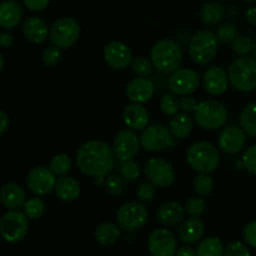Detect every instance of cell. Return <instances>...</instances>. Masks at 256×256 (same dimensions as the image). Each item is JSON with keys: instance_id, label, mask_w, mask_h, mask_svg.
Returning <instances> with one entry per match:
<instances>
[{"instance_id": "6da1fadb", "label": "cell", "mask_w": 256, "mask_h": 256, "mask_svg": "<svg viewBox=\"0 0 256 256\" xmlns=\"http://www.w3.org/2000/svg\"><path fill=\"white\" fill-rule=\"evenodd\" d=\"M76 164L80 172L92 178H104L112 170L115 155L112 148L102 140H90L79 146Z\"/></svg>"}, {"instance_id": "7a4b0ae2", "label": "cell", "mask_w": 256, "mask_h": 256, "mask_svg": "<svg viewBox=\"0 0 256 256\" xmlns=\"http://www.w3.org/2000/svg\"><path fill=\"white\" fill-rule=\"evenodd\" d=\"M182 50L174 40L164 39L152 46L150 60L156 70L164 74H172L180 68L182 62Z\"/></svg>"}, {"instance_id": "3957f363", "label": "cell", "mask_w": 256, "mask_h": 256, "mask_svg": "<svg viewBox=\"0 0 256 256\" xmlns=\"http://www.w3.org/2000/svg\"><path fill=\"white\" fill-rule=\"evenodd\" d=\"M186 162L200 174H210L220 165L219 150L210 142H195L188 149Z\"/></svg>"}, {"instance_id": "277c9868", "label": "cell", "mask_w": 256, "mask_h": 256, "mask_svg": "<svg viewBox=\"0 0 256 256\" xmlns=\"http://www.w3.org/2000/svg\"><path fill=\"white\" fill-rule=\"evenodd\" d=\"M229 82L236 90L249 92L256 89V59L238 58L229 68Z\"/></svg>"}, {"instance_id": "5b68a950", "label": "cell", "mask_w": 256, "mask_h": 256, "mask_svg": "<svg viewBox=\"0 0 256 256\" xmlns=\"http://www.w3.org/2000/svg\"><path fill=\"white\" fill-rule=\"evenodd\" d=\"M218 40L215 32L200 30L195 32L189 42L190 58L199 65H206L214 60L218 52Z\"/></svg>"}, {"instance_id": "8992f818", "label": "cell", "mask_w": 256, "mask_h": 256, "mask_svg": "<svg viewBox=\"0 0 256 256\" xmlns=\"http://www.w3.org/2000/svg\"><path fill=\"white\" fill-rule=\"evenodd\" d=\"M194 119L205 130H216L224 126L228 120L226 108L216 100H205L198 104Z\"/></svg>"}, {"instance_id": "52a82bcc", "label": "cell", "mask_w": 256, "mask_h": 256, "mask_svg": "<svg viewBox=\"0 0 256 256\" xmlns=\"http://www.w3.org/2000/svg\"><path fill=\"white\" fill-rule=\"evenodd\" d=\"M29 218L19 210H9L0 219V235L10 244L19 242L26 236Z\"/></svg>"}, {"instance_id": "ba28073f", "label": "cell", "mask_w": 256, "mask_h": 256, "mask_svg": "<svg viewBox=\"0 0 256 256\" xmlns=\"http://www.w3.org/2000/svg\"><path fill=\"white\" fill-rule=\"evenodd\" d=\"M140 145L149 152H162L175 146V138L165 125L152 124L142 130L140 135Z\"/></svg>"}, {"instance_id": "9c48e42d", "label": "cell", "mask_w": 256, "mask_h": 256, "mask_svg": "<svg viewBox=\"0 0 256 256\" xmlns=\"http://www.w3.org/2000/svg\"><path fill=\"white\" fill-rule=\"evenodd\" d=\"M80 25L75 19L69 16L56 20L50 28L49 39L52 45L59 49H69L79 40Z\"/></svg>"}, {"instance_id": "30bf717a", "label": "cell", "mask_w": 256, "mask_h": 256, "mask_svg": "<svg viewBox=\"0 0 256 256\" xmlns=\"http://www.w3.org/2000/svg\"><path fill=\"white\" fill-rule=\"evenodd\" d=\"M149 212L146 206L139 202H129L119 208L116 212L118 225L125 232H136L146 224Z\"/></svg>"}, {"instance_id": "8fae6325", "label": "cell", "mask_w": 256, "mask_h": 256, "mask_svg": "<svg viewBox=\"0 0 256 256\" xmlns=\"http://www.w3.org/2000/svg\"><path fill=\"white\" fill-rule=\"evenodd\" d=\"M144 172L149 182L155 188L165 189L172 185L176 178V172L172 165L162 158H152L144 166Z\"/></svg>"}, {"instance_id": "7c38bea8", "label": "cell", "mask_w": 256, "mask_h": 256, "mask_svg": "<svg viewBox=\"0 0 256 256\" xmlns=\"http://www.w3.org/2000/svg\"><path fill=\"white\" fill-rule=\"evenodd\" d=\"M148 249L152 256H175L178 250L176 238L166 229H155L149 235Z\"/></svg>"}, {"instance_id": "4fadbf2b", "label": "cell", "mask_w": 256, "mask_h": 256, "mask_svg": "<svg viewBox=\"0 0 256 256\" xmlns=\"http://www.w3.org/2000/svg\"><path fill=\"white\" fill-rule=\"evenodd\" d=\"M169 89L176 95H189L199 88L200 76L195 70L182 68L172 72L169 78Z\"/></svg>"}, {"instance_id": "5bb4252c", "label": "cell", "mask_w": 256, "mask_h": 256, "mask_svg": "<svg viewBox=\"0 0 256 256\" xmlns=\"http://www.w3.org/2000/svg\"><path fill=\"white\" fill-rule=\"evenodd\" d=\"M55 176L56 175L49 168H34L28 174L26 185L32 194L42 196V195H48L52 190L55 189V184H56Z\"/></svg>"}, {"instance_id": "9a60e30c", "label": "cell", "mask_w": 256, "mask_h": 256, "mask_svg": "<svg viewBox=\"0 0 256 256\" xmlns=\"http://www.w3.org/2000/svg\"><path fill=\"white\" fill-rule=\"evenodd\" d=\"M140 139L132 129L122 130L115 136L112 142V152L116 159L125 162V160H132L139 152Z\"/></svg>"}, {"instance_id": "2e32d148", "label": "cell", "mask_w": 256, "mask_h": 256, "mask_svg": "<svg viewBox=\"0 0 256 256\" xmlns=\"http://www.w3.org/2000/svg\"><path fill=\"white\" fill-rule=\"evenodd\" d=\"M104 59L110 68L115 70H124L132 62V50L122 42H110L104 48Z\"/></svg>"}, {"instance_id": "e0dca14e", "label": "cell", "mask_w": 256, "mask_h": 256, "mask_svg": "<svg viewBox=\"0 0 256 256\" xmlns=\"http://www.w3.org/2000/svg\"><path fill=\"white\" fill-rule=\"evenodd\" d=\"M218 142H219V148L222 152L230 155H235L245 148L246 132L242 130V128L236 126V125H230L222 130Z\"/></svg>"}, {"instance_id": "ac0fdd59", "label": "cell", "mask_w": 256, "mask_h": 256, "mask_svg": "<svg viewBox=\"0 0 256 256\" xmlns=\"http://www.w3.org/2000/svg\"><path fill=\"white\" fill-rule=\"evenodd\" d=\"M229 75L222 66H212L202 76V85L210 95L219 96L226 92L229 86Z\"/></svg>"}, {"instance_id": "d6986e66", "label": "cell", "mask_w": 256, "mask_h": 256, "mask_svg": "<svg viewBox=\"0 0 256 256\" xmlns=\"http://www.w3.org/2000/svg\"><path fill=\"white\" fill-rule=\"evenodd\" d=\"M155 92V85L148 78L138 76L132 79L126 86V96L132 102L142 104L149 102Z\"/></svg>"}, {"instance_id": "ffe728a7", "label": "cell", "mask_w": 256, "mask_h": 256, "mask_svg": "<svg viewBox=\"0 0 256 256\" xmlns=\"http://www.w3.org/2000/svg\"><path fill=\"white\" fill-rule=\"evenodd\" d=\"M122 119H124L125 125L132 130H144L149 124L150 115L146 108L142 106V104L128 105L122 112Z\"/></svg>"}, {"instance_id": "44dd1931", "label": "cell", "mask_w": 256, "mask_h": 256, "mask_svg": "<svg viewBox=\"0 0 256 256\" xmlns=\"http://www.w3.org/2000/svg\"><path fill=\"white\" fill-rule=\"evenodd\" d=\"M0 202L8 210H19L20 208H24L26 195L20 185L9 182L0 190Z\"/></svg>"}, {"instance_id": "7402d4cb", "label": "cell", "mask_w": 256, "mask_h": 256, "mask_svg": "<svg viewBox=\"0 0 256 256\" xmlns=\"http://www.w3.org/2000/svg\"><path fill=\"white\" fill-rule=\"evenodd\" d=\"M185 215V209L175 202H169L162 204L156 212V219L162 225L168 228L176 226L182 222Z\"/></svg>"}, {"instance_id": "603a6c76", "label": "cell", "mask_w": 256, "mask_h": 256, "mask_svg": "<svg viewBox=\"0 0 256 256\" xmlns=\"http://www.w3.org/2000/svg\"><path fill=\"white\" fill-rule=\"evenodd\" d=\"M204 222L199 218H190L182 222L178 229V236L184 244H195L204 235Z\"/></svg>"}, {"instance_id": "cb8c5ba5", "label": "cell", "mask_w": 256, "mask_h": 256, "mask_svg": "<svg viewBox=\"0 0 256 256\" xmlns=\"http://www.w3.org/2000/svg\"><path fill=\"white\" fill-rule=\"evenodd\" d=\"M25 38L34 44H42L49 38V29L44 20L38 16L28 18L22 25Z\"/></svg>"}, {"instance_id": "d4e9b609", "label": "cell", "mask_w": 256, "mask_h": 256, "mask_svg": "<svg viewBox=\"0 0 256 256\" xmlns=\"http://www.w3.org/2000/svg\"><path fill=\"white\" fill-rule=\"evenodd\" d=\"M22 18V9L14 0L0 2V26L4 29H14Z\"/></svg>"}, {"instance_id": "484cf974", "label": "cell", "mask_w": 256, "mask_h": 256, "mask_svg": "<svg viewBox=\"0 0 256 256\" xmlns=\"http://www.w3.org/2000/svg\"><path fill=\"white\" fill-rule=\"evenodd\" d=\"M55 192L62 202H74L80 195V184L75 178L64 175L56 180Z\"/></svg>"}, {"instance_id": "4316f807", "label": "cell", "mask_w": 256, "mask_h": 256, "mask_svg": "<svg viewBox=\"0 0 256 256\" xmlns=\"http://www.w3.org/2000/svg\"><path fill=\"white\" fill-rule=\"evenodd\" d=\"M169 129L175 139H185L192 130V119L186 112H179L172 118Z\"/></svg>"}, {"instance_id": "83f0119b", "label": "cell", "mask_w": 256, "mask_h": 256, "mask_svg": "<svg viewBox=\"0 0 256 256\" xmlns=\"http://www.w3.org/2000/svg\"><path fill=\"white\" fill-rule=\"evenodd\" d=\"M120 238V230L112 222H102L99 226L95 229V240L99 244L105 245H112L119 240Z\"/></svg>"}, {"instance_id": "f1b7e54d", "label": "cell", "mask_w": 256, "mask_h": 256, "mask_svg": "<svg viewBox=\"0 0 256 256\" xmlns=\"http://www.w3.org/2000/svg\"><path fill=\"white\" fill-rule=\"evenodd\" d=\"M224 18V8L216 2H206L200 12V19L206 25H216Z\"/></svg>"}, {"instance_id": "f546056e", "label": "cell", "mask_w": 256, "mask_h": 256, "mask_svg": "<svg viewBox=\"0 0 256 256\" xmlns=\"http://www.w3.org/2000/svg\"><path fill=\"white\" fill-rule=\"evenodd\" d=\"M240 125L249 136L256 139V102L244 108L240 115Z\"/></svg>"}, {"instance_id": "4dcf8cb0", "label": "cell", "mask_w": 256, "mask_h": 256, "mask_svg": "<svg viewBox=\"0 0 256 256\" xmlns=\"http://www.w3.org/2000/svg\"><path fill=\"white\" fill-rule=\"evenodd\" d=\"M196 256H224V245L218 238H206L199 244Z\"/></svg>"}, {"instance_id": "1f68e13d", "label": "cell", "mask_w": 256, "mask_h": 256, "mask_svg": "<svg viewBox=\"0 0 256 256\" xmlns=\"http://www.w3.org/2000/svg\"><path fill=\"white\" fill-rule=\"evenodd\" d=\"M72 162L66 154H58L52 159L49 164V169L54 172L56 176H64L72 170Z\"/></svg>"}, {"instance_id": "d6a6232c", "label": "cell", "mask_w": 256, "mask_h": 256, "mask_svg": "<svg viewBox=\"0 0 256 256\" xmlns=\"http://www.w3.org/2000/svg\"><path fill=\"white\" fill-rule=\"evenodd\" d=\"M45 212V202L40 198H32L24 204V214L29 219H39Z\"/></svg>"}, {"instance_id": "836d02e7", "label": "cell", "mask_w": 256, "mask_h": 256, "mask_svg": "<svg viewBox=\"0 0 256 256\" xmlns=\"http://www.w3.org/2000/svg\"><path fill=\"white\" fill-rule=\"evenodd\" d=\"M218 40L219 42L222 44H230V42H234V40L239 36V30H238L236 25L232 24V22H228V24H222L218 28L216 32Z\"/></svg>"}, {"instance_id": "e575fe53", "label": "cell", "mask_w": 256, "mask_h": 256, "mask_svg": "<svg viewBox=\"0 0 256 256\" xmlns=\"http://www.w3.org/2000/svg\"><path fill=\"white\" fill-rule=\"evenodd\" d=\"M215 186L214 179L209 174H200L194 179V190L202 196L209 195Z\"/></svg>"}, {"instance_id": "d590c367", "label": "cell", "mask_w": 256, "mask_h": 256, "mask_svg": "<svg viewBox=\"0 0 256 256\" xmlns=\"http://www.w3.org/2000/svg\"><path fill=\"white\" fill-rule=\"evenodd\" d=\"M254 42L248 35H240L232 42V50L238 56H246L252 50H254Z\"/></svg>"}, {"instance_id": "8d00e7d4", "label": "cell", "mask_w": 256, "mask_h": 256, "mask_svg": "<svg viewBox=\"0 0 256 256\" xmlns=\"http://www.w3.org/2000/svg\"><path fill=\"white\" fill-rule=\"evenodd\" d=\"M179 109V100L176 99L175 95L165 94L164 96L160 99V110H162V114H165L166 116H174V115L178 114Z\"/></svg>"}, {"instance_id": "74e56055", "label": "cell", "mask_w": 256, "mask_h": 256, "mask_svg": "<svg viewBox=\"0 0 256 256\" xmlns=\"http://www.w3.org/2000/svg\"><path fill=\"white\" fill-rule=\"evenodd\" d=\"M120 174L124 178L125 182H135L140 176V169L138 162L134 160H125L120 165Z\"/></svg>"}, {"instance_id": "f35d334b", "label": "cell", "mask_w": 256, "mask_h": 256, "mask_svg": "<svg viewBox=\"0 0 256 256\" xmlns=\"http://www.w3.org/2000/svg\"><path fill=\"white\" fill-rule=\"evenodd\" d=\"M132 69L138 76L146 78L152 72L154 65H152V60L146 59V58H136V59L132 60Z\"/></svg>"}, {"instance_id": "ab89813d", "label": "cell", "mask_w": 256, "mask_h": 256, "mask_svg": "<svg viewBox=\"0 0 256 256\" xmlns=\"http://www.w3.org/2000/svg\"><path fill=\"white\" fill-rule=\"evenodd\" d=\"M105 185H106V190L114 196H120L124 194L125 192V180L122 176H118V175H110L106 180H105Z\"/></svg>"}, {"instance_id": "60d3db41", "label": "cell", "mask_w": 256, "mask_h": 256, "mask_svg": "<svg viewBox=\"0 0 256 256\" xmlns=\"http://www.w3.org/2000/svg\"><path fill=\"white\" fill-rule=\"evenodd\" d=\"M205 212V202L202 198H192L185 204V212L190 218H199Z\"/></svg>"}, {"instance_id": "b9f144b4", "label": "cell", "mask_w": 256, "mask_h": 256, "mask_svg": "<svg viewBox=\"0 0 256 256\" xmlns=\"http://www.w3.org/2000/svg\"><path fill=\"white\" fill-rule=\"evenodd\" d=\"M60 59H62V52L55 45L46 48L42 52V62L49 68L56 66L59 64Z\"/></svg>"}, {"instance_id": "7bdbcfd3", "label": "cell", "mask_w": 256, "mask_h": 256, "mask_svg": "<svg viewBox=\"0 0 256 256\" xmlns=\"http://www.w3.org/2000/svg\"><path fill=\"white\" fill-rule=\"evenodd\" d=\"M155 196V186L152 182H142L136 189V198L140 202H149Z\"/></svg>"}, {"instance_id": "ee69618b", "label": "cell", "mask_w": 256, "mask_h": 256, "mask_svg": "<svg viewBox=\"0 0 256 256\" xmlns=\"http://www.w3.org/2000/svg\"><path fill=\"white\" fill-rule=\"evenodd\" d=\"M224 256H252V254L242 242H232L224 249Z\"/></svg>"}, {"instance_id": "f6af8a7d", "label": "cell", "mask_w": 256, "mask_h": 256, "mask_svg": "<svg viewBox=\"0 0 256 256\" xmlns=\"http://www.w3.org/2000/svg\"><path fill=\"white\" fill-rule=\"evenodd\" d=\"M242 164L244 168L252 174L256 175V145L250 146L242 156Z\"/></svg>"}, {"instance_id": "bcb514c9", "label": "cell", "mask_w": 256, "mask_h": 256, "mask_svg": "<svg viewBox=\"0 0 256 256\" xmlns=\"http://www.w3.org/2000/svg\"><path fill=\"white\" fill-rule=\"evenodd\" d=\"M242 235H244V240L250 245V246L256 248V220L249 222V224L244 228Z\"/></svg>"}, {"instance_id": "7dc6e473", "label": "cell", "mask_w": 256, "mask_h": 256, "mask_svg": "<svg viewBox=\"0 0 256 256\" xmlns=\"http://www.w3.org/2000/svg\"><path fill=\"white\" fill-rule=\"evenodd\" d=\"M180 109L184 112H194L195 109L198 106V102L194 96H190V95H184L182 99L179 100Z\"/></svg>"}, {"instance_id": "c3c4849f", "label": "cell", "mask_w": 256, "mask_h": 256, "mask_svg": "<svg viewBox=\"0 0 256 256\" xmlns=\"http://www.w3.org/2000/svg\"><path fill=\"white\" fill-rule=\"evenodd\" d=\"M50 0H24V5L32 12H42L48 8Z\"/></svg>"}, {"instance_id": "681fc988", "label": "cell", "mask_w": 256, "mask_h": 256, "mask_svg": "<svg viewBox=\"0 0 256 256\" xmlns=\"http://www.w3.org/2000/svg\"><path fill=\"white\" fill-rule=\"evenodd\" d=\"M14 42V38L9 32H0V48L2 49H8Z\"/></svg>"}, {"instance_id": "f907efd6", "label": "cell", "mask_w": 256, "mask_h": 256, "mask_svg": "<svg viewBox=\"0 0 256 256\" xmlns=\"http://www.w3.org/2000/svg\"><path fill=\"white\" fill-rule=\"evenodd\" d=\"M175 256H196V250H194L189 245H184L176 250Z\"/></svg>"}, {"instance_id": "816d5d0a", "label": "cell", "mask_w": 256, "mask_h": 256, "mask_svg": "<svg viewBox=\"0 0 256 256\" xmlns=\"http://www.w3.org/2000/svg\"><path fill=\"white\" fill-rule=\"evenodd\" d=\"M9 118H8V115L5 114L4 112H2L0 110V135L4 134L5 132L8 130V128H9Z\"/></svg>"}, {"instance_id": "f5cc1de1", "label": "cell", "mask_w": 256, "mask_h": 256, "mask_svg": "<svg viewBox=\"0 0 256 256\" xmlns=\"http://www.w3.org/2000/svg\"><path fill=\"white\" fill-rule=\"evenodd\" d=\"M245 16H246V20L250 22V24L256 25V6H252L250 8V9H248Z\"/></svg>"}, {"instance_id": "db71d44e", "label": "cell", "mask_w": 256, "mask_h": 256, "mask_svg": "<svg viewBox=\"0 0 256 256\" xmlns=\"http://www.w3.org/2000/svg\"><path fill=\"white\" fill-rule=\"evenodd\" d=\"M2 69H4V58L0 54V72H2Z\"/></svg>"}, {"instance_id": "11a10c76", "label": "cell", "mask_w": 256, "mask_h": 256, "mask_svg": "<svg viewBox=\"0 0 256 256\" xmlns=\"http://www.w3.org/2000/svg\"><path fill=\"white\" fill-rule=\"evenodd\" d=\"M254 55H255V59H256V42H255V46H254Z\"/></svg>"}, {"instance_id": "9f6ffc18", "label": "cell", "mask_w": 256, "mask_h": 256, "mask_svg": "<svg viewBox=\"0 0 256 256\" xmlns=\"http://www.w3.org/2000/svg\"><path fill=\"white\" fill-rule=\"evenodd\" d=\"M246 2H256V0H246Z\"/></svg>"}]
</instances>
